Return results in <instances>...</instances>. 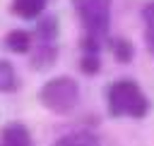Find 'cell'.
Segmentation results:
<instances>
[{"instance_id":"cell-1","label":"cell","mask_w":154,"mask_h":146,"mask_svg":"<svg viewBox=\"0 0 154 146\" xmlns=\"http://www.w3.org/2000/svg\"><path fill=\"white\" fill-rule=\"evenodd\" d=\"M106 108L111 117H132L142 120L149 115V98L142 86L132 79H116L106 89Z\"/></svg>"},{"instance_id":"cell-2","label":"cell","mask_w":154,"mask_h":146,"mask_svg":"<svg viewBox=\"0 0 154 146\" xmlns=\"http://www.w3.org/2000/svg\"><path fill=\"white\" fill-rule=\"evenodd\" d=\"M38 103L55 115H67L79 103V84L72 77H53L38 89Z\"/></svg>"},{"instance_id":"cell-3","label":"cell","mask_w":154,"mask_h":146,"mask_svg":"<svg viewBox=\"0 0 154 146\" xmlns=\"http://www.w3.org/2000/svg\"><path fill=\"white\" fill-rule=\"evenodd\" d=\"M72 7L84 26V34L106 38L111 26V0H72Z\"/></svg>"},{"instance_id":"cell-4","label":"cell","mask_w":154,"mask_h":146,"mask_svg":"<svg viewBox=\"0 0 154 146\" xmlns=\"http://www.w3.org/2000/svg\"><path fill=\"white\" fill-rule=\"evenodd\" d=\"M58 60V43L55 41H36L31 48V67L34 69H51Z\"/></svg>"},{"instance_id":"cell-5","label":"cell","mask_w":154,"mask_h":146,"mask_svg":"<svg viewBox=\"0 0 154 146\" xmlns=\"http://www.w3.org/2000/svg\"><path fill=\"white\" fill-rule=\"evenodd\" d=\"M0 146H34L31 132L22 122H7L0 129Z\"/></svg>"},{"instance_id":"cell-6","label":"cell","mask_w":154,"mask_h":146,"mask_svg":"<svg viewBox=\"0 0 154 146\" xmlns=\"http://www.w3.org/2000/svg\"><path fill=\"white\" fill-rule=\"evenodd\" d=\"M34 22H36V29H34V38L36 41H58L60 24H58L55 14H41Z\"/></svg>"},{"instance_id":"cell-7","label":"cell","mask_w":154,"mask_h":146,"mask_svg":"<svg viewBox=\"0 0 154 146\" xmlns=\"http://www.w3.org/2000/svg\"><path fill=\"white\" fill-rule=\"evenodd\" d=\"M34 45V34L31 31H24V29H14L5 36V48L17 53V55H26Z\"/></svg>"},{"instance_id":"cell-8","label":"cell","mask_w":154,"mask_h":146,"mask_svg":"<svg viewBox=\"0 0 154 146\" xmlns=\"http://www.w3.org/2000/svg\"><path fill=\"white\" fill-rule=\"evenodd\" d=\"M53 146H101L99 136L89 129H79V132H70V134H63Z\"/></svg>"},{"instance_id":"cell-9","label":"cell","mask_w":154,"mask_h":146,"mask_svg":"<svg viewBox=\"0 0 154 146\" xmlns=\"http://www.w3.org/2000/svg\"><path fill=\"white\" fill-rule=\"evenodd\" d=\"M48 0H12V12L19 19H36L43 14Z\"/></svg>"},{"instance_id":"cell-10","label":"cell","mask_w":154,"mask_h":146,"mask_svg":"<svg viewBox=\"0 0 154 146\" xmlns=\"http://www.w3.org/2000/svg\"><path fill=\"white\" fill-rule=\"evenodd\" d=\"M108 48H111V55L116 57V62H132L135 57V45L123 38V36H116V38H108Z\"/></svg>"},{"instance_id":"cell-11","label":"cell","mask_w":154,"mask_h":146,"mask_svg":"<svg viewBox=\"0 0 154 146\" xmlns=\"http://www.w3.org/2000/svg\"><path fill=\"white\" fill-rule=\"evenodd\" d=\"M142 31H144V43L147 50L154 55V0H149L147 5H142Z\"/></svg>"},{"instance_id":"cell-12","label":"cell","mask_w":154,"mask_h":146,"mask_svg":"<svg viewBox=\"0 0 154 146\" xmlns=\"http://www.w3.org/2000/svg\"><path fill=\"white\" fill-rule=\"evenodd\" d=\"M14 89H17V72L12 62L0 60V93H10Z\"/></svg>"},{"instance_id":"cell-13","label":"cell","mask_w":154,"mask_h":146,"mask_svg":"<svg viewBox=\"0 0 154 146\" xmlns=\"http://www.w3.org/2000/svg\"><path fill=\"white\" fill-rule=\"evenodd\" d=\"M79 69L87 77H94L101 69V55L99 53H82L79 55Z\"/></svg>"}]
</instances>
